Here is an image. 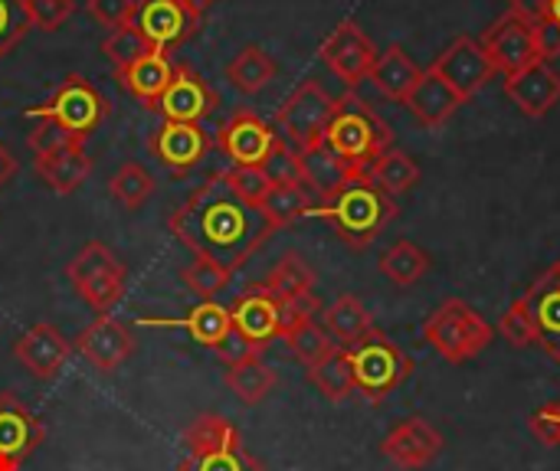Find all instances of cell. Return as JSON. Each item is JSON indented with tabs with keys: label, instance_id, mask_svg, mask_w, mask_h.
<instances>
[{
	"label": "cell",
	"instance_id": "cell-1",
	"mask_svg": "<svg viewBox=\"0 0 560 471\" xmlns=\"http://www.w3.org/2000/svg\"><path fill=\"white\" fill-rule=\"evenodd\" d=\"M171 233L200 259L236 272L276 229L256 207L243 203L226 187L223 174H217L174 210Z\"/></svg>",
	"mask_w": 560,
	"mask_h": 471
},
{
	"label": "cell",
	"instance_id": "cell-2",
	"mask_svg": "<svg viewBox=\"0 0 560 471\" xmlns=\"http://www.w3.org/2000/svg\"><path fill=\"white\" fill-rule=\"evenodd\" d=\"M312 216H322L335 226V233L354 246L364 249L371 246L381 229L397 216V203L390 193H384L368 174H358L341 193H335L328 203L312 207Z\"/></svg>",
	"mask_w": 560,
	"mask_h": 471
},
{
	"label": "cell",
	"instance_id": "cell-3",
	"mask_svg": "<svg viewBox=\"0 0 560 471\" xmlns=\"http://www.w3.org/2000/svg\"><path fill=\"white\" fill-rule=\"evenodd\" d=\"M325 144L358 174H368V167L394 148V134L371 105H364L358 95H345L335 98V115L325 128Z\"/></svg>",
	"mask_w": 560,
	"mask_h": 471
},
{
	"label": "cell",
	"instance_id": "cell-4",
	"mask_svg": "<svg viewBox=\"0 0 560 471\" xmlns=\"http://www.w3.org/2000/svg\"><path fill=\"white\" fill-rule=\"evenodd\" d=\"M177 471H266V466L246 452L240 429L226 416L203 413L184 433V456Z\"/></svg>",
	"mask_w": 560,
	"mask_h": 471
},
{
	"label": "cell",
	"instance_id": "cell-5",
	"mask_svg": "<svg viewBox=\"0 0 560 471\" xmlns=\"http://www.w3.org/2000/svg\"><path fill=\"white\" fill-rule=\"evenodd\" d=\"M492 325L463 298H446L423 325V338L450 364L476 361L492 344Z\"/></svg>",
	"mask_w": 560,
	"mask_h": 471
},
{
	"label": "cell",
	"instance_id": "cell-6",
	"mask_svg": "<svg viewBox=\"0 0 560 471\" xmlns=\"http://www.w3.org/2000/svg\"><path fill=\"white\" fill-rule=\"evenodd\" d=\"M36 121H56L66 128L75 141H85L105 118H108V98L82 75H66L62 85L36 108L23 111Z\"/></svg>",
	"mask_w": 560,
	"mask_h": 471
},
{
	"label": "cell",
	"instance_id": "cell-7",
	"mask_svg": "<svg viewBox=\"0 0 560 471\" xmlns=\"http://www.w3.org/2000/svg\"><path fill=\"white\" fill-rule=\"evenodd\" d=\"M348 361L354 370V390L364 393L371 403H381L413 374V361L377 328L361 344L348 348Z\"/></svg>",
	"mask_w": 560,
	"mask_h": 471
},
{
	"label": "cell",
	"instance_id": "cell-8",
	"mask_svg": "<svg viewBox=\"0 0 560 471\" xmlns=\"http://www.w3.org/2000/svg\"><path fill=\"white\" fill-rule=\"evenodd\" d=\"M66 275L75 289V295L95 311L108 315L118 298L125 295V262L105 246V243H85L75 259L66 266Z\"/></svg>",
	"mask_w": 560,
	"mask_h": 471
},
{
	"label": "cell",
	"instance_id": "cell-9",
	"mask_svg": "<svg viewBox=\"0 0 560 471\" xmlns=\"http://www.w3.org/2000/svg\"><path fill=\"white\" fill-rule=\"evenodd\" d=\"M335 115V98L318 85V82H302L279 108L276 125H279V138L289 141L295 151L322 144L325 141V128Z\"/></svg>",
	"mask_w": 560,
	"mask_h": 471
},
{
	"label": "cell",
	"instance_id": "cell-10",
	"mask_svg": "<svg viewBox=\"0 0 560 471\" xmlns=\"http://www.w3.org/2000/svg\"><path fill=\"white\" fill-rule=\"evenodd\" d=\"M203 13L190 0H138L131 26L151 43V49L171 52L200 30Z\"/></svg>",
	"mask_w": 560,
	"mask_h": 471
},
{
	"label": "cell",
	"instance_id": "cell-11",
	"mask_svg": "<svg viewBox=\"0 0 560 471\" xmlns=\"http://www.w3.org/2000/svg\"><path fill=\"white\" fill-rule=\"evenodd\" d=\"M482 49H486L492 69H495V72H505V75L522 72V69H528L532 62H541V59H538V46H535L532 16L515 13V10H509V13L489 30Z\"/></svg>",
	"mask_w": 560,
	"mask_h": 471
},
{
	"label": "cell",
	"instance_id": "cell-12",
	"mask_svg": "<svg viewBox=\"0 0 560 471\" xmlns=\"http://www.w3.org/2000/svg\"><path fill=\"white\" fill-rule=\"evenodd\" d=\"M322 59L325 66L345 82V85H358L371 75V66L377 59V49L374 43L368 39V33L354 23V20H345L331 30V36L322 43Z\"/></svg>",
	"mask_w": 560,
	"mask_h": 471
},
{
	"label": "cell",
	"instance_id": "cell-13",
	"mask_svg": "<svg viewBox=\"0 0 560 471\" xmlns=\"http://www.w3.org/2000/svg\"><path fill=\"white\" fill-rule=\"evenodd\" d=\"M279 131H272L256 111H236L217 134L220 151L233 161V167H262L269 151L276 148Z\"/></svg>",
	"mask_w": 560,
	"mask_h": 471
},
{
	"label": "cell",
	"instance_id": "cell-14",
	"mask_svg": "<svg viewBox=\"0 0 560 471\" xmlns=\"http://www.w3.org/2000/svg\"><path fill=\"white\" fill-rule=\"evenodd\" d=\"M43 436V423L13 393H0V471L23 469Z\"/></svg>",
	"mask_w": 560,
	"mask_h": 471
},
{
	"label": "cell",
	"instance_id": "cell-15",
	"mask_svg": "<svg viewBox=\"0 0 560 471\" xmlns=\"http://www.w3.org/2000/svg\"><path fill=\"white\" fill-rule=\"evenodd\" d=\"M433 69L446 79V85H450L463 102H469V98L495 75V69H492V62H489L482 43H476L472 36H459V39L433 62Z\"/></svg>",
	"mask_w": 560,
	"mask_h": 471
},
{
	"label": "cell",
	"instance_id": "cell-16",
	"mask_svg": "<svg viewBox=\"0 0 560 471\" xmlns=\"http://www.w3.org/2000/svg\"><path fill=\"white\" fill-rule=\"evenodd\" d=\"M151 154L174 174H187L194 170L207 151H210V134L200 128V125H190V121H164L151 141H148Z\"/></svg>",
	"mask_w": 560,
	"mask_h": 471
},
{
	"label": "cell",
	"instance_id": "cell-17",
	"mask_svg": "<svg viewBox=\"0 0 560 471\" xmlns=\"http://www.w3.org/2000/svg\"><path fill=\"white\" fill-rule=\"evenodd\" d=\"M381 452L397 466V469H423L443 452V436L436 426H430L423 416H410L397 423L387 439L381 443Z\"/></svg>",
	"mask_w": 560,
	"mask_h": 471
},
{
	"label": "cell",
	"instance_id": "cell-18",
	"mask_svg": "<svg viewBox=\"0 0 560 471\" xmlns=\"http://www.w3.org/2000/svg\"><path fill=\"white\" fill-rule=\"evenodd\" d=\"M164 121H190L200 125L213 108H217V92L203 82V75H197L190 66L177 62L174 66V79L167 85V92L158 102Z\"/></svg>",
	"mask_w": 560,
	"mask_h": 471
},
{
	"label": "cell",
	"instance_id": "cell-19",
	"mask_svg": "<svg viewBox=\"0 0 560 471\" xmlns=\"http://www.w3.org/2000/svg\"><path fill=\"white\" fill-rule=\"evenodd\" d=\"M75 348H79V354H82L95 370L112 374V370H118V367L131 357L135 338H131V331H128L118 318L98 315V318L79 334Z\"/></svg>",
	"mask_w": 560,
	"mask_h": 471
},
{
	"label": "cell",
	"instance_id": "cell-20",
	"mask_svg": "<svg viewBox=\"0 0 560 471\" xmlns=\"http://www.w3.org/2000/svg\"><path fill=\"white\" fill-rule=\"evenodd\" d=\"M295 154H299V184L312 197H318L322 203H328L335 193H341L358 177V170L351 164H345L325 141L312 144V148H302Z\"/></svg>",
	"mask_w": 560,
	"mask_h": 471
},
{
	"label": "cell",
	"instance_id": "cell-21",
	"mask_svg": "<svg viewBox=\"0 0 560 471\" xmlns=\"http://www.w3.org/2000/svg\"><path fill=\"white\" fill-rule=\"evenodd\" d=\"M230 318H233V328L249 341L256 344L259 351L279 338L282 331V315H279V302L269 295L266 285H249L230 308Z\"/></svg>",
	"mask_w": 560,
	"mask_h": 471
},
{
	"label": "cell",
	"instance_id": "cell-22",
	"mask_svg": "<svg viewBox=\"0 0 560 471\" xmlns=\"http://www.w3.org/2000/svg\"><path fill=\"white\" fill-rule=\"evenodd\" d=\"M72 344L62 338L56 325H33L26 334L16 338L13 357L36 377V380H52L59 377L62 364L69 361Z\"/></svg>",
	"mask_w": 560,
	"mask_h": 471
},
{
	"label": "cell",
	"instance_id": "cell-23",
	"mask_svg": "<svg viewBox=\"0 0 560 471\" xmlns=\"http://www.w3.org/2000/svg\"><path fill=\"white\" fill-rule=\"evenodd\" d=\"M505 95L528 115V118H545L560 102V72L555 66L532 62L528 69L505 75Z\"/></svg>",
	"mask_w": 560,
	"mask_h": 471
},
{
	"label": "cell",
	"instance_id": "cell-24",
	"mask_svg": "<svg viewBox=\"0 0 560 471\" xmlns=\"http://www.w3.org/2000/svg\"><path fill=\"white\" fill-rule=\"evenodd\" d=\"M138 325L144 328H180L187 331L200 348H220L226 341V334L233 331V318L230 308L217 305V302H200L194 305L184 318H141Z\"/></svg>",
	"mask_w": 560,
	"mask_h": 471
},
{
	"label": "cell",
	"instance_id": "cell-25",
	"mask_svg": "<svg viewBox=\"0 0 560 471\" xmlns=\"http://www.w3.org/2000/svg\"><path fill=\"white\" fill-rule=\"evenodd\" d=\"M532 315H535V328H538V344L560 361V262L551 266L525 295Z\"/></svg>",
	"mask_w": 560,
	"mask_h": 471
},
{
	"label": "cell",
	"instance_id": "cell-26",
	"mask_svg": "<svg viewBox=\"0 0 560 471\" xmlns=\"http://www.w3.org/2000/svg\"><path fill=\"white\" fill-rule=\"evenodd\" d=\"M174 66L167 52L151 49L148 56H141L138 62H131L128 69L118 72V82L128 95H135L144 108H158L161 95L167 92L171 79H174Z\"/></svg>",
	"mask_w": 560,
	"mask_h": 471
},
{
	"label": "cell",
	"instance_id": "cell-27",
	"mask_svg": "<svg viewBox=\"0 0 560 471\" xmlns=\"http://www.w3.org/2000/svg\"><path fill=\"white\" fill-rule=\"evenodd\" d=\"M427 128H440V125H446L453 115H456V108L463 105V98L446 85V79L430 66L427 72H420V79H417V85L410 89V95H407V102H404Z\"/></svg>",
	"mask_w": 560,
	"mask_h": 471
},
{
	"label": "cell",
	"instance_id": "cell-28",
	"mask_svg": "<svg viewBox=\"0 0 560 471\" xmlns=\"http://www.w3.org/2000/svg\"><path fill=\"white\" fill-rule=\"evenodd\" d=\"M36 174L43 177V184L56 193V197H69L75 193L85 177L92 174V157L85 154V144H72L59 154L49 157H36Z\"/></svg>",
	"mask_w": 560,
	"mask_h": 471
},
{
	"label": "cell",
	"instance_id": "cell-29",
	"mask_svg": "<svg viewBox=\"0 0 560 471\" xmlns=\"http://www.w3.org/2000/svg\"><path fill=\"white\" fill-rule=\"evenodd\" d=\"M368 79L374 82V89H377L381 95H387V98H394V102H407L410 89H413L417 79H420V69H417V62L407 56L404 46H387L384 52H377V59H374Z\"/></svg>",
	"mask_w": 560,
	"mask_h": 471
},
{
	"label": "cell",
	"instance_id": "cell-30",
	"mask_svg": "<svg viewBox=\"0 0 560 471\" xmlns=\"http://www.w3.org/2000/svg\"><path fill=\"white\" fill-rule=\"evenodd\" d=\"M325 331L331 334V341L338 344V348H354V344H361L371 331H374V321H371V311L364 308V302L361 298H354V295H341V298H335L328 308H325Z\"/></svg>",
	"mask_w": 560,
	"mask_h": 471
},
{
	"label": "cell",
	"instance_id": "cell-31",
	"mask_svg": "<svg viewBox=\"0 0 560 471\" xmlns=\"http://www.w3.org/2000/svg\"><path fill=\"white\" fill-rule=\"evenodd\" d=\"M226 79H230V85H233L236 92L256 95V92H262V89L276 79V62H272V56H269L262 46L249 43V46H243V49L230 59Z\"/></svg>",
	"mask_w": 560,
	"mask_h": 471
},
{
	"label": "cell",
	"instance_id": "cell-32",
	"mask_svg": "<svg viewBox=\"0 0 560 471\" xmlns=\"http://www.w3.org/2000/svg\"><path fill=\"white\" fill-rule=\"evenodd\" d=\"M262 285L269 289L276 302H299V298L315 295V272L299 252H285Z\"/></svg>",
	"mask_w": 560,
	"mask_h": 471
},
{
	"label": "cell",
	"instance_id": "cell-33",
	"mask_svg": "<svg viewBox=\"0 0 560 471\" xmlns=\"http://www.w3.org/2000/svg\"><path fill=\"white\" fill-rule=\"evenodd\" d=\"M315 207L312 193L299 184V180H289V184H272L259 213L269 220L272 229H282V226H292L295 220L308 216Z\"/></svg>",
	"mask_w": 560,
	"mask_h": 471
},
{
	"label": "cell",
	"instance_id": "cell-34",
	"mask_svg": "<svg viewBox=\"0 0 560 471\" xmlns=\"http://www.w3.org/2000/svg\"><path fill=\"white\" fill-rule=\"evenodd\" d=\"M226 387L236 393V400H243L246 407H256L272 393L276 370L262 361V354H256V357H246V361L226 367Z\"/></svg>",
	"mask_w": 560,
	"mask_h": 471
},
{
	"label": "cell",
	"instance_id": "cell-35",
	"mask_svg": "<svg viewBox=\"0 0 560 471\" xmlns=\"http://www.w3.org/2000/svg\"><path fill=\"white\" fill-rule=\"evenodd\" d=\"M308 380L328 403H345L354 393V370L348 361V348H335L325 361L308 367Z\"/></svg>",
	"mask_w": 560,
	"mask_h": 471
},
{
	"label": "cell",
	"instance_id": "cell-36",
	"mask_svg": "<svg viewBox=\"0 0 560 471\" xmlns=\"http://www.w3.org/2000/svg\"><path fill=\"white\" fill-rule=\"evenodd\" d=\"M368 177H371L384 193L397 197V193H407V190L420 180V167H417V161H413L410 154L390 148V151H384V154L368 167Z\"/></svg>",
	"mask_w": 560,
	"mask_h": 471
},
{
	"label": "cell",
	"instance_id": "cell-37",
	"mask_svg": "<svg viewBox=\"0 0 560 471\" xmlns=\"http://www.w3.org/2000/svg\"><path fill=\"white\" fill-rule=\"evenodd\" d=\"M427 269H430V256H427L417 243H410V239L394 243V246L384 252V259H381V272H384L394 285H400V289L417 285V282L427 275Z\"/></svg>",
	"mask_w": 560,
	"mask_h": 471
},
{
	"label": "cell",
	"instance_id": "cell-38",
	"mask_svg": "<svg viewBox=\"0 0 560 471\" xmlns=\"http://www.w3.org/2000/svg\"><path fill=\"white\" fill-rule=\"evenodd\" d=\"M108 193H112L125 210H138V207H144V200L154 193V177L148 174V167H144V164H138V161H125V164L112 174V180H108Z\"/></svg>",
	"mask_w": 560,
	"mask_h": 471
},
{
	"label": "cell",
	"instance_id": "cell-39",
	"mask_svg": "<svg viewBox=\"0 0 560 471\" xmlns=\"http://www.w3.org/2000/svg\"><path fill=\"white\" fill-rule=\"evenodd\" d=\"M102 52L112 59L115 72H121V69H128L131 62H138L141 56H148V52H151V43L138 33V26L125 23V26H118V30H112V33L105 36Z\"/></svg>",
	"mask_w": 560,
	"mask_h": 471
},
{
	"label": "cell",
	"instance_id": "cell-40",
	"mask_svg": "<svg viewBox=\"0 0 560 471\" xmlns=\"http://www.w3.org/2000/svg\"><path fill=\"white\" fill-rule=\"evenodd\" d=\"M285 344H289L292 357L302 361L305 367H315L318 361H325V357L338 348V344L331 341V334H328L318 321H308V325H302L299 331H292V334L285 338Z\"/></svg>",
	"mask_w": 560,
	"mask_h": 471
},
{
	"label": "cell",
	"instance_id": "cell-41",
	"mask_svg": "<svg viewBox=\"0 0 560 471\" xmlns=\"http://www.w3.org/2000/svg\"><path fill=\"white\" fill-rule=\"evenodd\" d=\"M180 279H184V285H187L194 295H200L203 302H210L213 295H220V292L230 285L233 272L223 269V266H217V262H210V259H200V256H197L190 266L180 269Z\"/></svg>",
	"mask_w": 560,
	"mask_h": 471
},
{
	"label": "cell",
	"instance_id": "cell-42",
	"mask_svg": "<svg viewBox=\"0 0 560 471\" xmlns=\"http://www.w3.org/2000/svg\"><path fill=\"white\" fill-rule=\"evenodd\" d=\"M499 334H502V338L509 341V348H515V351L538 344L535 315H532V308H528V302H525V298H518V302L502 315V321H499Z\"/></svg>",
	"mask_w": 560,
	"mask_h": 471
},
{
	"label": "cell",
	"instance_id": "cell-43",
	"mask_svg": "<svg viewBox=\"0 0 560 471\" xmlns=\"http://www.w3.org/2000/svg\"><path fill=\"white\" fill-rule=\"evenodd\" d=\"M223 180H226V187L243 200V203H249V207H262V200H266V193H269V187H272V180L266 177V170L262 167H230L226 174H223Z\"/></svg>",
	"mask_w": 560,
	"mask_h": 471
},
{
	"label": "cell",
	"instance_id": "cell-44",
	"mask_svg": "<svg viewBox=\"0 0 560 471\" xmlns=\"http://www.w3.org/2000/svg\"><path fill=\"white\" fill-rule=\"evenodd\" d=\"M30 10L26 0H0V59L13 52V46L26 36L30 30Z\"/></svg>",
	"mask_w": 560,
	"mask_h": 471
},
{
	"label": "cell",
	"instance_id": "cell-45",
	"mask_svg": "<svg viewBox=\"0 0 560 471\" xmlns=\"http://www.w3.org/2000/svg\"><path fill=\"white\" fill-rule=\"evenodd\" d=\"M72 144H85V141H75L66 128H59L56 121H39L36 131L30 134V151L36 157H49V154H59Z\"/></svg>",
	"mask_w": 560,
	"mask_h": 471
},
{
	"label": "cell",
	"instance_id": "cell-46",
	"mask_svg": "<svg viewBox=\"0 0 560 471\" xmlns=\"http://www.w3.org/2000/svg\"><path fill=\"white\" fill-rule=\"evenodd\" d=\"M262 170L272 184H289L299 180V154L289 141H276V148L269 151V157L262 161Z\"/></svg>",
	"mask_w": 560,
	"mask_h": 471
},
{
	"label": "cell",
	"instance_id": "cell-47",
	"mask_svg": "<svg viewBox=\"0 0 560 471\" xmlns=\"http://www.w3.org/2000/svg\"><path fill=\"white\" fill-rule=\"evenodd\" d=\"M26 10H30V23L36 30H59L69 13H72V0H26Z\"/></svg>",
	"mask_w": 560,
	"mask_h": 471
},
{
	"label": "cell",
	"instance_id": "cell-48",
	"mask_svg": "<svg viewBox=\"0 0 560 471\" xmlns=\"http://www.w3.org/2000/svg\"><path fill=\"white\" fill-rule=\"evenodd\" d=\"M135 3H138V0H89V10H92V16H95L102 26L118 30V26L131 23Z\"/></svg>",
	"mask_w": 560,
	"mask_h": 471
},
{
	"label": "cell",
	"instance_id": "cell-49",
	"mask_svg": "<svg viewBox=\"0 0 560 471\" xmlns=\"http://www.w3.org/2000/svg\"><path fill=\"white\" fill-rule=\"evenodd\" d=\"M532 26H535V46H538V59H555L560 56V23L551 20L548 13H535L532 16Z\"/></svg>",
	"mask_w": 560,
	"mask_h": 471
},
{
	"label": "cell",
	"instance_id": "cell-50",
	"mask_svg": "<svg viewBox=\"0 0 560 471\" xmlns=\"http://www.w3.org/2000/svg\"><path fill=\"white\" fill-rule=\"evenodd\" d=\"M528 426H532V433L538 436V443H545V446L558 449L560 420H558V413H555V403H548V407L535 410V413H532V420H528Z\"/></svg>",
	"mask_w": 560,
	"mask_h": 471
},
{
	"label": "cell",
	"instance_id": "cell-51",
	"mask_svg": "<svg viewBox=\"0 0 560 471\" xmlns=\"http://www.w3.org/2000/svg\"><path fill=\"white\" fill-rule=\"evenodd\" d=\"M217 354H220V357L226 361V367H230V364H240V361H246V357H256V354H262V351H259L256 344H249V341H246V338H243V334L233 328V331L226 334V341L217 348Z\"/></svg>",
	"mask_w": 560,
	"mask_h": 471
},
{
	"label": "cell",
	"instance_id": "cell-52",
	"mask_svg": "<svg viewBox=\"0 0 560 471\" xmlns=\"http://www.w3.org/2000/svg\"><path fill=\"white\" fill-rule=\"evenodd\" d=\"M16 174V161H13V154L0 144V190L7 187V180Z\"/></svg>",
	"mask_w": 560,
	"mask_h": 471
},
{
	"label": "cell",
	"instance_id": "cell-53",
	"mask_svg": "<svg viewBox=\"0 0 560 471\" xmlns=\"http://www.w3.org/2000/svg\"><path fill=\"white\" fill-rule=\"evenodd\" d=\"M509 3H512L515 13H525V16H535V13H541V7H545V0H509Z\"/></svg>",
	"mask_w": 560,
	"mask_h": 471
},
{
	"label": "cell",
	"instance_id": "cell-54",
	"mask_svg": "<svg viewBox=\"0 0 560 471\" xmlns=\"http://www.w3.org/2000/svg\"><path fill=\"white\" fill-rule=\"evenodd\" d=\"M541 13H548L551 20H558V23H560V0H545Z\"/></svg>",
	"mask_w": 560,
	"mask_h": 471
},
{
	"label": "cell",
	"instance_id": "cell-55",
	"mask_svg": "<svg viewBox=\"0 0 560 471\" xmlns=\"http://www.w3.org/2000/svg\"><path fill=\"white\" fill-rule=\"evenodd\" d=\"M555 413H558V420H560V403H555Z\"/></svg>",
	"mask_w": 560,
	"mask_h": 471
}]
</instances>
